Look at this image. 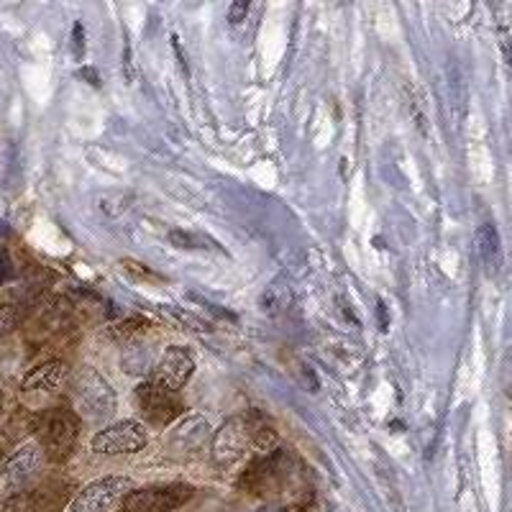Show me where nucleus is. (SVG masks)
I'll list each match as a JSON object with an SVG mask.
<instances>
[{"instance_id":"obj_1","label":"nucleus","mask_w":512,"mask_h":512,"mask_svg":"<svg viewBox=\"0 0 512 512\" xmlns=\"http://www.w3.org/2000/svg\"><path fill=\"white\" fill-rule=\"evenodd\" d=\"M82 420L75 410L54 408L47 410L39 420V446L44 451V459L67 461L75 454L77 441H80Z\"/></svg>"},{"instance_id":"obj_2","label":"nucleus","mask_w":512,"mask_h":512,"mask_svg":"<svg viewBox=\"0 0 512 512\" xmlns=\"http://www.w3.org/2000/svg\"><path fill=\"white\" fill-rule=\"evenodd\" d=\"M72 397H75L80 413H85L88 418H108L116 410V392L93 367L77 369L72 377Z\"/></svg>"},{"instance_id":"obj_3","label":"nucleus","mask_w":512,"mask_h":512,"mask_svg":"<svg viewBox=\"0 0 512 512\" xmlns=\"http://www.w3.org/2000/svg\"><path fill=\"white\" fill-rule=\"evenodd\" d=\"M134 479L111 474V477H100L72 497L67 512H111L118 502L126 500L128 492H134Z\"/></svg>"},{"instance_id":"obj_4","label":"nucleus","mask_w":512,"mask_h":512,"mask_svg":"<svg viewBox=\"0 0 512 512\" xmlns=\"http://www.w3.org/2000/svg\"><path fill=\"white\" fill-rule=\"evenodd\" d=\"M195 489L190 484H154L128 492L121 502L123 512H177L192 500Z\"/></svg>"},{"instance_id":"obj_5","label":"nucleus","mask_w":512,"mask_h":512,"mask_svg":"<svg viewBox=\"0 0 512 512\" xmlns=\"http://www.w3.org/2000/svg\"><path fill=\"white\" fill-rule=\"evenodd\" d=\"M149 443V431L139 420H118V423L105 425L90 441V448L100 456H123L139 454Z\"/></svg>"},{"instance_id":"obj_6","label":"nucleus","mask_w":512,"mask_h":512,"mask_svg":"<svg viewBox=\"0 0 512 512\" xmlns=\"http://www.w3.org/2000/svg\"><path fill=\"white\" fill-rule=\"evenodd\" d=\"M136 402L139 410L152 425H172L182 413L185 405L180 400V392H172L162 387L159 382L149 379V382L136 387Z\"/></svg>"},{"instance_id":"obj_7","label":"nucleus","mask_w":512,"mask_h":512,"mask_svg":"<svg viewBox=\"0 0 512 512\" xmlns=\"http://www.w3.org/2000/svg\"><path fill=\"white\" fill-rule=\"evenodd\" d=\"M41 464H44V451H41L39 443H21L0 466V489L11 492V495L18 489H24L39 474Z\"/></svg>"},{"instance_id":"obj_8","label":"nucleus","mask_w":512,"mask_h":512,"mask_svg":"<svg viewBox=\"0 0 512 512\" xmlns=\"http://www.w3.org/2000/svg\"><path fill=\"white\" fill-rule=\"evenodd\" d=\"M195 374V356L185 346H167L154 364V382L172 392H180Z\"/></svg>"},{"instance_id":"obj_9","label":"nucleus","mask_w":512,"mask_h":512,"mask_svg":"<svg viewBox=\"0 0 512 512\" xmlns=\"http://www.w3.org/2000/svg\"><path fill=\"white\" fill-rule=\"evenodd\" d=\"M67 377H70V367L62 359H49L26 374L21 382V392L24 395H49V392H57L67 382Z\"/></svg>"},{"instance_id":"obj_10","label":"nucleus","mask_w":512,"mask_h":512,"mask_svg":"<svg viewBox=\"0 0 512 512\" xmlns=\"http://www.w3.org/2000/svg\"><path fill=\"white\" fill-rule=\"evenodd\" d=\"M477 251L484 267H487L489 272H497L502 259V244H500V233H497L495 223H482V226H479Z\"/></svg>"},{"instance_id":"obj_11","label":"nucleus","mask_w":512,"mask_h":512,"mask_svg":"<svg viewBox=\"0 0 512 512\" xmlns=\"http://www.w3.org/2000/svg\"><path fill=\"white\" fill-rule=\"evenodd\" d=\"M290 305V287L274 282L267 290L262 292V308L267 310L269 315H280L285 313V308Z\"/></svg>"},{"instance_id":"obj_12","label":"nucleus","mask_w":512,"mask_h":512,"mask_svg":"<svg viewBox=\"0 0 512 512\" xmlns=\"http://www.w3.org/2000/svg\"><path fill=\"white\" fill-rule=\"evenodd\" d=\"M21 320H24L21 305H0V336L16 331L21 326Z\"/></svg>"},{"instance_id":"obj_13","label":"nucleus","mask_w":512,"mask_h":512,"mask_svg":"<svg viewBox=\"0 0 512 512\" xmlns=\"http://www.w3.org/2000/svg\"><path fill=\"white\" fill-rule=\"evenodd\" d=\"M141 326H149V323H146L144 318H128V320H123V323H118V326H113V336H116V338H123V336L136 338L141 331H144Z\"/></svg>"},{"instance_id":"obj_14","label":"nucleus","mask_w":512,"mask_h":512,"mask_svg":"<svg viewBox=\"0 0 512 512\" xmlns=\"http://www.w3.org/2000/svg\"><path fill=\"white\" fill-rule=\"evenodd\" d=\"M123 269H126L128 274H131V277H136V280H149V282H159L162 280V277H159V274H154L152 269L146 267V264H141V262H131V259H123Z\"/></svg>"},{"instance_id":"obj_15","label":"nucleus","mask_w":512,"mask_h":512,"mask_svg":"<svg viewBox=\"0 0 512 512\" xmlns=\"http://www.w3.org/2000/svg\"><path fill=\"white\" fill-rule=\"evenodd\" d=\"M169 241L175 246H180V249H198L200 239H195L192 233H185V231H172L169 233Z\"/></svg>"},{"instance_id":"obj_16","label":"nucleus","mask_w":512,"mask_h":512,"mask_svg":"<svg viewBox=\"0 0 512 512\" xmlns=\"http://www.w3.org/2000/svg\"><path fill=\"white\" fill-rule=\"evenodd\" d=\"M72 52H75V59L85 57V26L80 21L72 29Z\"/></svg>"},{"instance_id":"obj_17","label":"nucleus","mask_w":512,"mask_h":512,"mask_svg":"<svg viewBox=\"0 0 512 512\" xmlns=\"http://www.w3.org/2000/svg\"><path fill=\"white\" fill-rule=\"evenodd\" d=\"M246 13H249V3H233V6L228 8V21H231L233 26L241 24L246 18Z\"/></svg>"},{"instance_id":"obj_18","label":"nucleus","mask_w":512,"mask_h":512,"mask_svg":"<svg viewBox=\"0 0 512 512\" xmlns=\"http://www.w3.org/2000/svg\"><path fill=\"white\" fill-rule=\"evenodd\" d=\"M80 77H82V80H88L90 88H100V75L93 70V67H82Z\"/></svg>"},{"instance_id":"obj_19","label":"nucleus","mask_w":512,"mask_h":512,"mask_svg":"<svg viewBox=\"0 0 512 512\" xmlns=\"http://www.w3.org/2000/svg\"><path fill=\"white\" fill-rule=\"evenodd\" d=\"M3 408H6V392L0 387V415H3Z\"/></svg>"},{"instance_id":"obj_20","label":"nucleus","mask_w":512,"mask_h":512,"mask_svg":"<svg viewBox=\"0 0 512 512\" xmlns=\"http://www.w3.org/2000/svg\"><path fill=\"white\" fill-rule=\"evenodd\" d=\"M3 461H6V454H3V448H0V466H3Z\"/></svg>"}]
</instances>
